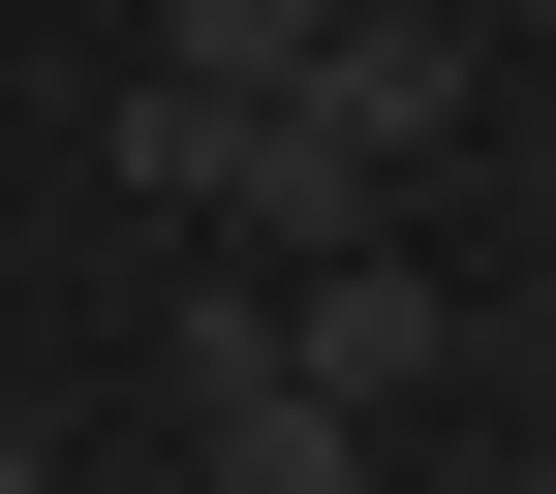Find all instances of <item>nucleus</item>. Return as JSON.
I'll use <instances>...</instances> for the list:
<instances>
[{
  "label": "nucleus",
  "instance_id": "2",
  "mask_svg": "<svg viewBox=\"0 0 556 494\" xmlns=\"http://www.w3.org/2000/svg\"><path fill=\"white\" fill-rule=\"evenodd\" d=\"M340 0H155V93H309Z\"/></svg>",
  "mask_w": 556,
  "mask_h": 494
},
{
  "label": "nucleus",
  "instance_id": "4",
  "mask_svg": "<svg viewBox=\"0 0 556 494\" xmlns=\"http://www.w3.org/2000/svg\"><path fill=\"white\" fill-rule=\"evenodd\" d=\"M0 494H62V464H31V402H0Z\"/></svg>",
  "mask_w": 556,
  "mask_h": 494
},
{
  "label": "nucleus",
  "instance_id": "3",
  "mask_svg": "<svg viewBox=\"0 0 556 494\" xmlns=\"http://www.w3.org/2000/svg\"><path fill=\"white\" fill-rule=\"evenodd\" d=\"M186 402H217V494H371L340 402H278V371H186Z\"/></svg>",
  "mask_w": 556,
  "mask_h": 494
},
{
  "label": "nucleus",
  "instance_id": "1",
  "mask_svg": "<svg viewBox=\"0 0 556 494\" xmlns=\"http://www.w3.org/2000/svg\"><path fill=\"white\" fill-rule=\"evenodd\" d=\"M433 371H464V278H402V248H340V278H278V402H340V433H402Z\"/></svg>",
  "mask_w": 556,
  "mask_h": 494
}]
</instances>
